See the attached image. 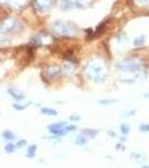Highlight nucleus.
Segmentation results:
<instances>
[{"mask_svg": "<svg viewBox=\"0 0 149 168\" xmlns=\"http://www.w3.org/2000/svg\"><path fill=\"white\" fill-rule=\"evenodd\" d=\"M43 112H44V113H45V112H47V113H50V114H55V111H48V109L43 110Z\"/></svg>", "mask_w": 149, "mask_h": 168, "instance_id": "f257e3e1", "label": "nucleus"}]
</instances>
